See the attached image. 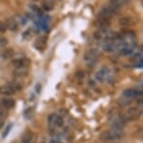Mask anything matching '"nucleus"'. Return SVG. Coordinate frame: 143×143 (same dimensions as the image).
<instances>
[{
    "label": "nucleus",
    "mask_w": 143,
    "mask_h": 143,
    "mask_svg": "<svg viewBox=\"0 0 143 143\" xmlns=\"http://www.w3.org/2000/svg\"><path fill=\"white\" fill-rule=\"evenodd\" d=\"M124 136V132L122 129H116L112 128L110 130H107L100 134L99 138L102 141H107V142H112V141L121 139Z\"/></svg>",
    "instance_id": "f257e3e1"
},
{
    "label": "nucleus",
    "mask_w": 143,
    "mask_h": 143,
    "mask_svg": "<svg viewBox=\"0 0 143 143\" xmlns=\"http://www.w3.org/2000/svg\"><path fill=\"white\" fill-rule=\"evenodd\" d=\"M141 110L139 108H130L129 110H127L124 113L122 116V118L124 119V121L125 122H129V121H134V120H137L141 116Z\"/></svg>",
    "instance_id": "f03ea898"
},
{
    "label": "nucleus",
    "mask_w": 143,
    "mask_h": 143,
    "mask_svg": "<svg viewBox=\"0 0 143 143\" xmlns=\"http://www.w3.org/2000/svg\"><path fill=\"white\" fill-rule=\"evenodd\" d=\"M117 12V10L113 8L112 6H106L103 7L99 10V14L98 16L100 18H105V19H110V17L114 16Z\"/></svg>",
    "instance_id": "7ed1b4c3"
},
{
    "label": "nucleus",
    "mask_w": 143,
    "mask_h": 143,
    "mask_svg": "<svg viewBox=\"0 0 143 143\" xmlns=\"http://www.w3.org/2000/svg\"><path fill=\"white\" fill-rule=\"evenodd\" d=\"M110 70L107 66H103L96 73V80L99 82H104L108 79H110Z\"/></svg>",
    "instance_id": "20e7f679"
},
{
    "label": "nucleus",
    "mask_w": 143,
    "mask_h": 143,
    "mask_svg": "<svg viewBox=\"0 0 143 143\" xmlns=\"http://www.w3.org/2000/svg\"><path fill=\"white\" fill-rule=\"evenodd\" d=\"M11 64L15 66L16 68H25L28 67L31 65L30 59L27 57H23V58H16L12 59Z\"/></svg>",
    "instance_id": "39448f33"
},
{
    "label": "nucleus",
    "mask_w": 143,
    "mask_h": 143,
    "mask_svg": "<svg viewBox=\"0 0 143 143\" xmlns=\"http://www.w3.org/2000/svg\"><path fill=\"white\" fill-rule=\"evenodd\" d=\"M99 53L98 52H96V50H92L90 52L84 54L83 56V60L86 62L87 64H94L97 61V57H98Z\"/></svg>",
    "instance_id": "423d86ee"
},
{
    "label": "nucleus",
    "mask_w": 143,
    "mask_h": 143,
    "mask_svg": "<svg viewBox=\"0 0 143 143\" xmlns=\"http://www.w3.org/2000/svg\"><path fill=\"white\" fill-rule=\"evenodd\" d=\"M122 96L126 98H136L138 96H142V91L135 88H130V89H125L122 92Z\"/></svg>",
    "instance_id": "0eeeda50"
},
{
    "label": "nucleus",
    "mask_w": 143,
    "mask_h": 143,
    "mask_svg": "<svg viewBox=\"0 0 143 143\" xmlns=\"http://www.w3.org/2000/svg\"><path fill=\"white\" fill-rule=\"evenodd\" d=\"M96 26L99 29V31H106L108 30L110 26V22L108 19L105 18H98L96 22Z\"/></svg>",
    "instance_id": "6e6552de"
},
{
    "label": "nucleus",
    "mask_w": 143,
    "mask_h": 143,
    "mask_svg": "<svg viewBox=\"0 0 143 143\" xmlns=\"http://www.w3.org/2000/svg\"><path fill=\"white\" fill-rule=\"evenodd\" d=\"M110 124H111V125L113 126V128L122 129V127H124V124H125V122L124 121V119L122 118L121 115H116V116L111 118Z\"/></svg>",
    "instance_id": "1a4fd4ad"
},
{
    "label": "nucleus",
    "mask_w": 143,
    "mask_h": 143,
    "mask_svg": "<svg viewBox=\"0 0 143 143\" xmlns=\"http://www.w3.org/2000/svg\"><path fill=\"white\" fill-rule=\"evenodd\" d=\"M137 23V19L132 16H124L119 20V24L121 26H130Z\"/></svg>",
    "instance_id": "9d476101"
},
{
    "label": "nucleus",
    "mask_w": 143,
    "mask_h": 143,
    "mask_svg": "<svg viewBox=\"0 0 143 143\" xmlns=\"http://www.w3.org/2000/svg\"><path fill=\"white\" fill-rule=\"evenodd\" d=\"M1 106H2V108H5V110H11V108H14L15 100L13 98H10V97L3 98L2 100H1Z\"/></svg>",
    "instance_id": "9b49d317"
},
{
    "label": "nucleus",
    "mask_w": 143,
    "mask_h": 143,
    "mask_svg": "<svg viewBox=\"0 0 143 143\" xmlns=\"http://www.w3.org/2000/svg\"><path fill=\"white\" fill-rule=\"evenodd\" d=\"M6 26H7V29H10L12 32H15L19 29V24H18V22L16 21L13 18H9L6 21Z\"/></svg>",
    "instance_id": "f8f14e48"
},
{
    "label": "nucleus",
    "mask_w": 143,
    "mask_h": 143,
    "mask_svg": "<svg viewBox=\"0 0 143 143\" xmlns=\"http://www.w3.org/2000/svg\"><path fill=\"white\" fill-rule=\"evenodd\" d=\"M35 47L38 50V51H43L47 46V38L45 37H40L35 41Z\"/></svg>",
    "instance_id": "ddd939ff"
},
{
    "label": "nucleus",
    "mask_w": 143,
    "mask_h": 143,
    "mask_svg": "<svg viewBox=\"0 0 143 143\" xmlns=\"http://www.w3.org/2000/svg\"><path fill=\"white\" fill-rule=\"evenodd\" d=\"M50 121L56 127H62L64 125V118L60 115H53L50 118Z\"/></svg>",
    "instance_id": "4468645a"
},
{
    "label": "nucleus",
    "mask_w": 143,
    "mask_h": 143,
    "mask_svg": "<svg viewBox=\"0 0 143 143\" xmlns=\"http://www.w3.org/2000/svg\"><path fill=\"white\" fill-rule=\"evenodd\" d=\"M15 94V92L13 91V90H12L8 84L0 86V94L10 96H12V94Z\"/></svg>",
    "instance_id": "2eb2a0df"
},
{
    "label": "nucleus",
    "mask_w": 143,
    "mask_h": 143,
    "mask_svg": "<svg viewBox=\"0 0 143 143\" xmlns=\"http://www.w3.org/2000/svg\"><path fill=\"white\" fill-rule=\"evenodd\" d=\"M28 75V71L26 70L25 68H16L13 71V76L17 79H21V78H24Z\"/></svg>",
    "instance_id": "dca6fc26"
},
{
    "label": "nucleus",
    "mask_w": 143,
    "mask_h": 143,
    "mask_svg": "<svg viewBox=\"0 0 143 143\" xmlns=\"http://www.w3.org/2000/svg\"><path fill=\"white\" fill-rule=\"evenodd\" d=\"M13 55H14V50L12 49V48H7V49H5L2 52V54H1L2 58L4 59H11L13 57Z\"/></svg>",
    "instance_id": "f3484780"
},
{
    "label": "nucleus",
    "mask_w": 143,
    "mask_h": 143,
    "mask_svg": "<svg viewBox=\"0 0 143 143\" xmlns=\"http://www.w3.org/2000/svg\"><path fill=\"white\" fill-rule=\"evenodd\" d=\"M121 53L124 54V55H130L134 52V47L130 46V45H124V47L121 48Z\"/></svg>",
    "instance_id": "a211bd4d"
},
{
    "label": "nucleus",
    "mask_w": 143,
    "mask_h": 143,
    "mask_svg": "<svg viewBox=\"0 0 143 143\" xmlns=\"http://www.w3.org/2000/svg\"><path fill=\"white\" fill-rule=\"evenodd\" d=\"M32 139H33V134L30 131H27L24 134L22 138V143H31Z\"/></svg>",
    "instance_id": "6ab92c4d"
},
{
    "label": "nucleus",
    "mask_w": 143,
    "mask_h": 143,
    "mask_svg": "<svg viewBox=\"0 0 143 143\" xmlns=\"http://www.w3.org/2000/svg\"><path fill=\"white\" fill-rule=\"evenodd\" d=\"M8 85L11 88L13 91L16 93V92H18V91H21L22 90V84L20 83V82H18V81H11V82H9L8 83Z\"/></svg>",
    "instance_id": "aec40b11"
},
{
    "label": "nucleus",
    "mask_w": 143,
    "mask_h": 143,
    "mask_svg": "<svg viewBox=\"0 0 143 143\" xmlns=\"http://www.w3.org/2000/svg\"><path fill=\"white\" fill-rule=\"evenodd\" d=\"M75 78L76 79H78V80H83L85 78V72L84 71H82V70H79L77 71V72L75 73Z\"/></svg>",
    "instance_id": "412c9836"
},
{
    "label": "nucleus",
    "mask_w": 143,
    "mask_h": 143,
    "mask_svg": "<svg viewBox=\"0 0 143 143\" xmlns=\"http://www.w3.org/2000/svg\"><path fill=\"white\" fill-rule=\"evenodd\" d=\"M11 128H12V124H10L7 127H6V129L4 130V132H3V134H2V138H5L6 137H7L8 135L10 134V130H11Z\"/></svg>",
    "instance_id": "4be33fe9"
},
{
    "label": "nucleus",
    "mask_w": 143,
    "mask_h": 143,
    "mask_svg": "<svg viewBox=\"0 0 143 143\" xmlns=\"http://www.w3.org/2000/svg\"><path fill=\"white\" fill-rule=\"evenodd\" d=\"M30 9L33 10V12H36V13H42V10H40V8H38V6L35 5V4L30 5Z\"/></svg>",
    "instance_id": "5701e85b"
},
{
    "label": "nucleus",
    "mask_w": 143,
    "mask_h": 143,
    "mask_svg": "<svg viewBox=\"0 0 143 143\" xmlns=\"http://www.w3.org/2000/svg\"><path fill=\"white\" fill-rule=\"evenodd\" d=\"M7 30V26H6L5 23H3L2 21H0V33H5Z\"/></svg>",
    "instance_id": "b1692460"
},
{
    "label": "nucleus",
    "mask_w": 143,
    "mask_h": 143,
    "mask_svg": "<svg viewBox=\"0 0 143 143\" xmlns=\"http://www.w3.org/2000/svg\"><path fill=\"white\" fill-rule=\"evenodd\" d=\"M8 42L9 41L5 37H0V46H5L8 44Z\"/></svg>",
    "instance_id": "393cba45"
},
{
    "label": "nucleus",
    "mask_w": 143,
    "mask_h": 143,
    "mask_svg": "<svg viewBox=\"0 0 143 143\" xmlns=\"http://www.w3.org/2000/svg\"><path fill=\"white\" fill-rule=\"evenodd\" d=\"M51 4H47V3H43V8H44L46 10H52V6H50Z\"/></svg>",
    "instance_id": "a878e982"
},
{
    "label": "nucleus",
    "mask_w": 143,
    "mask_h": 143,
    "mask_svg": "<svg viewBox=\"0 0 143 143\" xmlns=\"http://www.w3.org/2000/svg\"><path fill=\"white\" fill-rule=\"evenodd\" d=\"M36 90H37V93H40V91H41V84L38 83L36 85Z\"/></svg>",
    "instance_id": "bb28decb"
},
{
    "label": "nucleus",
    "mask_w": 143,
    "mask_h": 143,
    "mask_svg": "<svg viewBox=\"0 0 143 143\" xmlns=\"http://www.w3.org/2000/svg\"><path fill=\"white\" fill-rule=\"evenodd\" d=\"M50 143H59V142L56 140V139H52V140L50 141Z\"/></svg>",
    "instance_id": "cd10ccee"
},
{
    "label": "nucleus",
    "mask_w": 143,
    "mask_h": 143,
    "mask_svg": "<svg viewBox=\"0 0 143 143\" xmlns=\"http://www.w3.org/2000/svg\"><path fill=\"white\" fill-rule=\"evenodd\" d=\"M2 124H3V122H2V120L0 119V127L2 126Z\"/></svg>",
    "instance_id": "c85d7f7f"
},
{
    "label": "nucleus",
    "mask_w": 143,
    "mask_h": 143,
    "mask_svg": "<svg viewBox=\"0 0 143 143\" xmlns=\"http://www.w3.org/2000/svg\"><path fill=\"white\" fill-rule=\"evenodd\" d=\"M108 143H111V142H108Z\"/></svg>",
    "instance_id": "c756f323"
}]
</instances>
